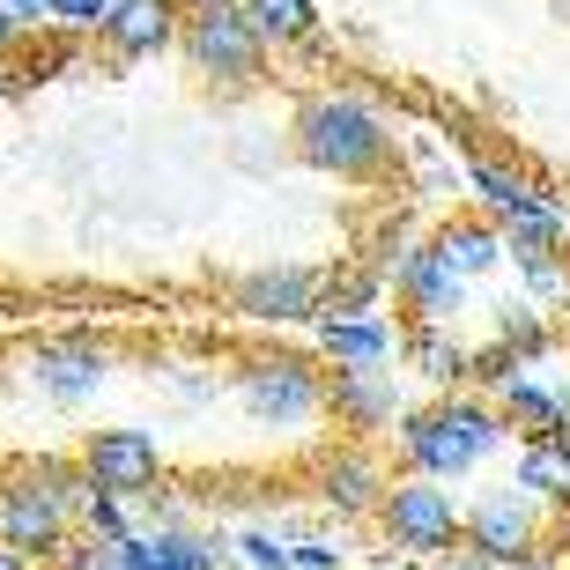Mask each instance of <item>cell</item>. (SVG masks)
I'll return each mask as SVG.
<instances>
[{"label":"cell","instance_id":"obj_1","mask_svg":"<svg viewBox=\"0 0 570 570\" xmlns=\"http://www.w3.org/2000/svg\"><path fill=\"white\" fill-rule=\"evenodd\" d=\"M504 415L482 393H438L430 407H407L401 430H393V460L401 474H423V482H466L474 466H489L504 452Z\"/></svg>","mask_w":570,"mask_h":570},{"label":"cell","instance_id":"obj_2","mask_svg":"<svg viewBox=\"0 0 570 570\" xmlns=\"http://www.w3.org/2000/svg\"><path fill=\"white\" fill-rule=\"evenodd\" d=\"M289 141L312 170L348 178V186H379L385 170H393V127L356 89H312V97H296Z\"/></svg>","mask_w":570,"mask_h":570},{"label":"cell","instance_id":"obj_3","mask_svg":"<svg viewBox=\"0 0 570 570\" xmlns=\"http://www.w3.org/2000/svg\"><path fill=\"white\" fill-rule=\"evenodd\" d=\"M178 52L215 97H245V89L267 82V52L275 45L253 30V16L237 0H193L186 8V30H178Z\"/></svg>","mask_w":570,"mask_h":570},{"label":"cell","instance_id":"obj_4","mask_svg":"<svg viewBox=\"0 0 570 570\" xmlns=\"http://www.w3.org/2000/svg\"><path fill=\"white\" fill-rule=\"evenodd\" d=\"M466 549L497 570H533V563L556 570V511L533 489L497 482L466 504Z\"/></svg>","mask_w":570,"mask_h":570},{"label":"cell","instance_id":"obj_5","mask_svg":"<svg viewBox=\"0 0 570 570\" xmlns=\"http://www.w3.org/2000/svg\"><path fill=\"white\" fill-rule=\"evenodd\" d=\"M371 527L385 533V549L401 563H444L452 549H466V504L444 482H423V474H393Z\"/></svg>","mask_w":570,"mask_h":570},{"label":"cell","instance_id":"obj_6","mask_svg":"<svg viewBox=\"0 0 570 570\" xmlns=\"http://www.w3.org/2000/svg\"><path fill=\"white\" fill-rule=\"evenodd\" d=\"M237 407L253 415L259 430H312L326 415V371L296 348H259L230 371Z\"/></svg>","mask_w":570,"mask_h":570},{"label":"cell","instance_id":"obj_7","mask_svg":"<svg viewBox=\"0 0 570 570\" xmlns=\"http://www.w3.org/2000/svg\"><path fill=\"white\" fill-rule=\"evenodd\" d=\"M22 385L45 407H89L111 385V341L97 334H45L22 348Z\"/></svg>","mask_w":570,"mask_h":570},{"label":"cell","instance_id":"obj_8","mask_svg":"<svg viewBox=\"0 0 570 570\" xmlns=\"http://www.w3.org/2000/svg\"><path fill=\"white\" fill-rule=\"evenodd\" d=\"M82 474H89V489L141 504V497L164 489V444H156V430H141V423L89 430L82 438Z\"/></svg>","mask_w":570,"mask_h":570},{"label":"cell","instance_id":"obj_9","mask_svg":"<svg viewBox=\"0 0 570 570\" xmlns=\"http://www.w3.org/2000/svg\"><path fill=\"white\" fill-rule=\"evenodd\" d=\"M385 489H393V466H385L371 444H334V452L312 466V497L334 511V519H379Z\"/></svg>","mask_w":570,"mask_h":570},{"label":"cell","instance_id":"obj_10","mask_svg":"<svg viewBox=\"0 0 570 570\" xmlns=\"http://www.w3.org/2000/svg\"><path fill=\"white\" fill-rule=\"evenodd\" d=\"M326 415L348 430V444H363V438H393L407 401L393 385V371H334L326 379Z\"/></svg>","mask_w":570,"mask_h":570},{"label":"cell","instance_id":"obj_11","mask_svg":"<svg viewBox=\"0 0 570 570\" xmlns=\"http://www.w3.org/2000/svg\"><path fill=\"white\" fill-rule=\"evenodd\" d=\"M393 296H401V312L415 318V326H452L466 304V282L444 267L438 253H430V237L423 245H401V259H393Z\"/></svg>","mask_w":570,"mask_h":570},{"label":"cell","instance_id":"obj_12","mask_svg":"<svg viewBox=\"0 0 570 570\" xmlns=\"http://www.w3.org/2000/svg\"><path fill=\"white\" fill-rule=\"evenodd\" d=\"M318 282L312 267H253V275L230 282V312L259 318V326H296V318H318Z\"/></svg>","mask_w":570,"mask_h":570},{"label":"cell","instance_id":"obj_13","mask_svg":"<svg viewBox=\"0 0 570 570\" xmlns=\"http://www.w3.org/2000/svg\"><path fill=\"white\" fill-rule=\"evenodd\" d=\"M230 556L237 549L223 541V533H200V527H186V533L141 527L134 541H119V549H111V570H223Z\"/></svg>","mask_w":570,"mask_h":570},{"label":"cell","instance_id":"obj_14","mask_svg":"<svg viewBox=\"0 0 570 570\" xmlns=\"http://www.w3.org/2000/svg\"><path fill=\"white\" fill-rule=\"evenodd\" d=\"M186 30V0H119L105 22V52L111 60H156L164 45H178Z\"/></svg>","mask_w":570,"mask_h":570},{"label":"cell","instance_id":"obj_15","mask_svg":"<svg viewBox=\"0 0 570 570\" xmlns=\"http://www.w3.org/2000/svg\"><path fill=\"white\" fill-rule=\"evenodd\" d=\"M318 356L334 371H385L393 356H407V334L385 318H318Z\"/></svg>","mask_w":570,"mask_h":570},{"label":"cell","instance_id":"obj_16","mask_svg":"<svg viewBox=\"0 0 570 570\" xmlns=\"http://www.w3.org/2000/svg\"><path fill=\"white\" fill-rule=\"evenodd\" d=\"M497 401V415H504V430L519 444H533V438H563L570 430V407H563V393H556L541 371H527V379H511L504 393H489Z\"/></svg>","mask_w":570,"mask_h":570},{"label":"cell","instance_id":"obj_17","mask_svg":"<svg viewBox=\"0 0 570 570\" xmlns=\"http://www.w3.org/2000/svg\"><path fill=\"white\" fill-rule=\"evenodd\" d=\"M466 186L482 193V208H489V223H497V230H504V223H519V215L556 208V200L533 186L527 170H519V164H497V156H474V164H466Z\"/></svg>","mask_w":570,"mask_h":570},{"label":"cell","instance_id":"obj_18","mask_svg":"<svg viewBox=\"0 0 570 570\" xmlns=\"http://www.w3.org/2000/svg\"><path fill=\"white\" fill-rule=\"evenodd\" d=\"M430 253H438L460 282H482L489 267L504 259V230H497L489 215H452V223H438V230H430Z\"/></svg>","mask_w":570,"mask_h":570},{"label":"cell","instance_id":"obj_19","mask_svg":"<svg viewBox=\"0 0 570 570\" xmlns=\"http://www.w3.org/2000/svg\"><path fill=\"white\" fill-rule=\"evenodd\" d=\"M511 482L533 489V497H541L556 519H570V430H563V438H533V444H519V460H511Z\"/></svg>","mask_w":570,"mask_h":570},{"label":"cell","instance_id":"obj_20","mask_svg":"<svg viewBox=\"0 0 570 570\" xmlns=\"http://www.w3.org/2000/svg\"><path fill=\"white\" fill-rule=\"evenodd\" d=\"M474 356H482V348L452 341L444 326H407V363H415V379H430L438 393H466V385H474Z\"/></svg>","mask_w":570,"mask_h":570},{"label":"cell","instance_id":"obj_21","mask_svg":"<svg viewBox=\"0 0 570 570\" xmlns=\"http://www.w3.org/2000/svg\"><path fill=\"white\" fill-rule=\"evenodd\" d=\"M393 289L385 267L356 259V267H334V275L318 282V318H379V296Z\"/></svg>","mask_w":570,"mask_h":570},{"label":"cell","instance_id":"obj_22","mask_svg":"<svg viewBox=\"0 0 570 570\" xmlns=\"http://www.w3.org/2000/svg\"><path fill=\"white\" fill-rule=\"evenodd\" d=\"M497 348H511L527 371H541V363L563 348V334L541 318V304H504V318H497Z\"/></svg>","mask_w":570,"mask_h":570},{"label":"cell","instance_id":"obj_23","mask_svg":"<svg viewBox=\"0 0 570 570\" xmlns=\"http://www.w3.org/2000/svg\"><path fill=\"white\" fill-rule=\"evenodd\" d=\"M267 45H312L318 38V0H237Z\"/></svg>","mask_w":570,"mask_h":570},{"label":"cell","instance_id":"obj_24","mask_svg":"<svg viewBox=\"0 0 570 570\" xmlns=\"http://www.w3.org/2000/svg\"><path fill=\"white\" fill-rule=\"evenodd\" d=\"M75 533H82V541H105V549H119V541H134V533H141V511H134L127 497L89 489L82 511H75Z\"/></svg>","mask_w":570,"mask_h":570},{"label":"cell","instance_id":"obj_25","mask_svg":"<svg viewBox=\"0 0 570 570\" xmlns=\"http://www.w3.org/2000/svg\"><path fill=\"white\" fill-rule=\"evenodd\" d=\"M230 549H237V563H245V570H296V541H289V533H275V527H245Z\"/></svg>","mask_w":570,"mask_h":570},{"label":"cell","instance_id":"obj_26","mask_svg":"<svg viewBox=\"0 0 570 570\" xmlns=\"http://www.w3.org/2000/svg\"><path fill=\"white\" fill-rule=\"evenodd\" d=\"M119 0H52V22H67V30H97L105 38V22Z\"/></svg>","mask_w":570,"mask_h":570},{"label":"cell","instance_id":"obj_27","mask_svg":"<svg viewBox=\"0 0 570 570\" xmlns=\"http://www.w3.org/2000/svg\"><path fill=\"white\" fill-rule=\"evenodd\" d=\"M341 556H348V549H334V541H312V533L296 541V570H341Z\"/></svg>","mask_w":570,"mask_h":570},{"label":"cell","instance_id":"obj_28","mask_svg":"<svg viewBox=\"0 0 570 570\" xmlns=\"http://www.w3.org/2000/svg\"><path fill=\"white\" fill-rule=\"evenodd\" d=\"M16 22H38V16H52V0H0Z\"/></svg>","mask_w":570,"mask_h":570},{"label":"cell","instance_id":"obj_29","mask_svg":"<svg viewBox=\"0 0 570 570\" xmlns=\"http://www.w3.org/2000/svg\"><path fill=\"white\" fill-rule=\"evenodd\" d=\"M430 570H497V563H482V556H474V549H452V556H444V563H430Z\"/></svg>","mask_w":570,"mask_h":570},{"label":"cell","instance_id":"obj_30","mask_svg":"<svg viewBox=\"0 0 570 570\" xmlns=\"http://www.w3.org/2000/svg\"><path fill=\"white\" fill-rule=\"evenodd\" d=\"M0 570H38V563H22L16 549H0Z\"/></svg>","mask_w":570,"mask_h":570},{"label":"cell","instance_id":"obj_31","mask_svg":"<svg viewBox=\"0 0 570 570\" xmlns=\"http://www.w3.org/2000/svg\"><path fill=\"white\" fill-rule=\"evenodd\" d=\"M549 16H556V22H570V0H549Z\"/></svg>","mask_w":570,"mask_h":570},{"label":"cell","instance_id":"obj_32","mask_svg":"<svg viewBox=\"0 0 570 570\" xmlns=\"http://www.w3.org/2000/svg\"><path fill=\"white\" fill-rule=\"evenodd\" d=\"M379 570H430V563H379Z\"/></svg>","mask_w":570,"mask_h":570},{"label":"cell","instance_id":"obj_33","mask_svg":"<svg viewBox=\"0 0 570 570\" xmlns=\"http://www.w3.org/2000/svg\"><path fill=\"white\" fill-rule=\"evenodd\" d=\"M0 97H8V67H0Z\"/></svg>","mask_w":570,"mask_h":570},{"label":"cell","instance_id":"obj_34","mask_svg":"<svg viewBox=\"0 0 570 570\" xmlns=\"http://www.w3.org/2000/svg\"><path fill=\"white\" fill-rule=\"evenodd\" d=\"M533 570H549V563H533Z\"/></svg>","mask_w":570,"mask_h":570},{"label":"cell","instance_id":"obj_35","mask_svg":"<svg viewBox=\"0 0 570 570\" xmlns=\"http://www.w3.org/2000/svg\"><path fill=\"white\" fill-rule=\"evenodd\" d=\"M186 8H193V0H186Z\"/></svg>","mask_w":570,"mask_h":570}]
</instances>
